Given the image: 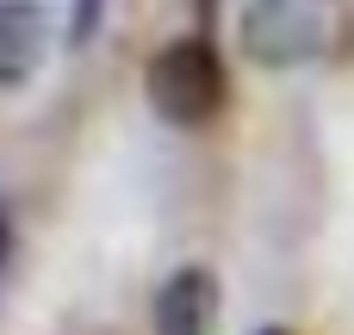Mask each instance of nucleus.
Segmentation results:
<instances>
[{
    "label": "nucleus",
    "instance_id": "obj_1",
    "mask_svg": "<svg viewBox=\"0 0 354 335\" xmlns=\"http://www.w3.org/2000/svg\"><path fill=\"white\" fill-rule=\"evenodd\" d=\"M143 93H149V106H156L162 124L199 131V124H212V118L224 112L230 75H224V56H218L205 37H174V44H162V50L149 56Z\"/></svg>",
    "mask_w": 354,
    "mask_h": 335
},
{
    "label": "nucleus",
    "instance_id": "obj_2",
    "mask_svg": "<svg viewBox=\"0 0 354 335\" xmlns=\"http://www.w3.org/2000/svg\"><path fill=\"white\" fill-rule=\"evenodd\" d=\"M236 44L255 68H305L324 56V12L311 0H243Z\"/></svg>",
    "mask_w": 354,
    "mask_h": 335
},
{
    "label": "nucleus",
    "instance_id": "obj_3",
    "mask_svg": "<svg viewBox=\"0 0 354 335\" xmlns=\"http://www.w3.org/2000/svg\"><path fill=\"white\" fill-rule=\"evenodd\" d=\"M218 311H224V292H218L212 267H180L162 280L149 323H156V335H212Z\"/></svg>",
    "mask_w": 354,
    "mask_h": 335
},
{
    "label": "nucleus",
    "instance_id": "obj_4",
    "mask_svg": "<svg viewBox=\"0 0 354 335\" xmlns=\"http://www.w3.org/2000/svg\"><path fill=\"white\" fill-rule=\"evenodd\" d=\"M50 19L37 0H0V87H25L44 68Z\"/></svg>",
    "mask_w": 354,
    "mask_h": 335
},
{
    "label": "nucleus",
    "instance_id": "obj_5",
    "mask_svg": "<svg viewBox=\"0 0 354 335\" xmlns=\"http://www.w3.org/2000/svg\"><path fill=\"white\" fill-rule=\"evenodd\" d=\"M100 12H106V0H75V19H68V50H87V44H93Z\"/></svg>",
    "mask_w": 354,
    "mask_h": 335
},
{
    "label": "nucleus",
    "instance_id": "obj_6",
    "mask_svg": "<svg viewBox=\"0 0 354 335\" xmlns=\"http://www.w3.org/2000/svg\"><path fill=\"white\" fill-rule=\"evenodd\" d=\"M6 255H12V218H6V205H0V267H6Z\"/></svg>",
    "mask_w": 354,
    "mask_h": 335
},
{
    "label": "nucleus",
    "instance_id": "obj_7",
    "mask_svg": "<svg viewBox=\"0 0 354 335\" xmlns=\"http://www.w3.org/2000/svg\"><path fill=\"white\" fill-rule=\"evenodd\" d=\"M261 335H286V329H261Z\"/></svg>",
    "mask_w": 354,
    "mask_h": 335
}]
</instances>
